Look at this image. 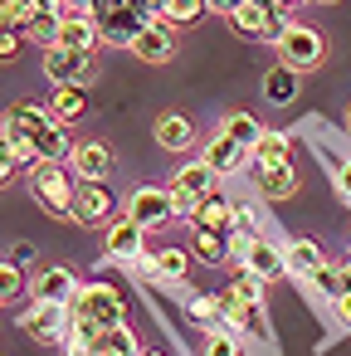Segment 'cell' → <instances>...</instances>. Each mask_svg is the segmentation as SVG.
Masks as SVG:
<instances>
[{
    "mask_svg": "<svg viewBox=\"0 0 351 356\" xmlns=\"http://www.w3.org/2000/svg\"><path fill=\"white\" fill-rule=\"evenodd\" d=\"M15 166H20V156H15V147H10V137L0 132V186H6L10 176H15Z\"/></svg>",
    "mask_w": 351,
    "mask_h": 356,
    "instance_id": "cell-37",
    "label": "cell"
},
{
    "mask_svg": "<svg viewBox=\"0 0 351 356\" xmlns=\"http://www.w3.org/2000/svg\"><path fill=\"white\" fill-rule=\"evenodd\" d=\"M79 273L69 268V264H49L44 273H35V283H30V298H40V302H59V307H69L74 298H79Z\"/></svg>",
    "mask_w": 351,
    "mask_h": 356,
    "instance_id": "cell-11",
    "label": "cell"
},
{
    "mask_svg": "<svg viewBox=\"0 0 351 356\" xmlns=\"http://www.w3.org/2000/svg\"><path fill=\"white\" fill-rule=\"evenodd\" d=\"M69 171H74L79 181H108V171H113V152H108L103 142H79Z\"/></svg>",
    "mask_w": 351,
    "mask_h": 356,
    "instance_id": "cell-16",
    "label": "cell"
},
{
    "mask_svg": "<svg viewBox=\"0 0 351 356\" xmlns=\"http://www.w3.org/2000/svg\"><path fill=\"white\" fill-rule=\"evenodd\" d=\"M205 6H210L215 15H225V20H229V15H234V10L244 6V0H205Z\"/></svg>",
    "mask_w": 351,
    "mask_h": 356,
    "instance_id": "cell-41",
    "label": "cell"
},
{
    "mask_svg": "<svg viewBox=\"0 0 351 356\" xmlns=\"http://www.w3.org/2000/svg\"><path fill=\"white\" fill-rule=\"evenodd\" d=\"M161 6H166V0H142V10H147V15H152V20H156V15H161Z\"/></svg>",
    "mask_w": 351,
    "mask_h": 356,
    "instance_id": "cell-44",
    "label": "cell"
},
{
    "mask_svg": "<svg viewBox=\"0 0 351 356\" xmlns=\"http://www.w3.org/2000/svg\"><path fill=\"white\" fill-rule=\"evenodd\" d=\"M127 215H132L142 229H156V225L176 220V191H171V186H137L132 200H127Z\"/></svg>",
    "mask_w": 351,
    "mask_h": 356,
    "instance_id": "cell-8",
    "label": "cell"
},
{
    "mask_svg": "<svg viewBox=\"0 0 351 356\" xmlns=\"http://www.w3.org/2000/svg\"><path fill=\"white\" fill-rule=\"evenodd\" d=\"M186 317H190V322H200L205 332H210V327H220V298H215V293H190Z\"/></svg>",
    "mask_w": 351,
    "mask_h": 356,
    "instance_id": "cell-29",
    "label": "cell"
},
{
    "mask_svg": "<svg viewBox=\"0 0 351 356\" xmlns=\"http://www.w3.org/2000/svg\"><path fill=\"white\" fill-rule=\"evenodd\" d=\"M69 327H74V312L59 307V302H40V298H30V307L20 312V332H25L30 341H40V346H64Z\"/></svg>",
    "mask_w": 351,
    "mask_h": 356,
    "instance_id": "cell-4",
    "label": "cell"
},
{
    "mask_svg": "<svg viewBox=\"0 0 351 356\" xmlns=\"http://www.w3.org/2000/svg\"><path fill=\"white\" fill-rule=\"evenodd\" d=\"M113 205H117V200H113L108 181H79L69 220H74V225H83V229H98V225H108V220H113Z\"/></svg>",
    "mask_w": 351,
    "mask_h": 356,
    "instance_id": "cell-7",
    "label": "cell"
},
{
    "mask_svg": "<svg viewBox=\"0 0 351 356\" xmlns=\"http://www.w3.org/2000/svg\"><path fill=\"white\" fill-rule=\"evenodd\" d=\"M297 6H312V0H278V10H297Z\"/></svg>",
    "mask_w": 351,
    "mask_h": 356,
    "instance_id": "cell-45",
    "label": "cell"
},
{
    "mask_svg": "<svg viewBox=\"0 0 351 356\" xmlns=\"http://www.w3.org/2000/svg\"><path fill=\"white\" fill-rule=\"evenodd\" d=\"M346 132H351V108H346Z\"/></svg>",
    "mask_w": 351,
    "mask_h": 356,
    "instance_id": "cell-49",
    "label": "cell"
},
{
    "mask_svg": "<svg viewBox=\"0 0 351 356\" xmlns=\"http://www.w3.org/2000/svg\"><path fill=\"white\" fill-rule=\"evenodd\" d=\"M20 44H25V35H20V30H10V25L0 30V64H10V59L20 54Z\"/></svg>",
    "mask_w": 351,
    "mask_h": 356,
    "instance_id": "cell-38",
    "label": "cell"
},
{
    "mask_svg": "<svg viewBox=\"0 0 351 356\" xmlns=\"http://www.w3.org/2000/svg\"><path fill=\"white\" fill-rule=\"evenodd\" d=\"M69 312L83 317V322H93V327H117L122 312H127V302H122V293L113 283H83L79 298L69 302Z\"/></svg>",
    "mask_w": 351,
    "mask_h": 356,
    "instance_id": "cell-5",
    "label": "cell"
},
{
    "mask_svg": "<svg viewBox=\"0 0 351 356\" xmlns=\"http://www.w3.org/2000/svg\"><path fill=\"white\" fill-rule=\"evenodd\" d=\"M54 44H64V49H103L98 25H93V15H88V10L64 15V25H59V40H54Z\"/></svg>",
    "mask_w": 351,
    "mask_h": 356,
    "instance_id": "cell-18",
    "label": "cell"
},
{
    "mask_svg": "<svg viewBox=\"0 0 351 356\" xmlns=\"http://www.w3.org/2000/svg\"><path fill=\"white\" fill-rule=\"evenodd\" d=\"M249 176H254V195L259 200H293L297 195V171L293 166H263V161H254Z\"/></svg>",
    "mask_w": 351,
    "mask_h": 356,
    "instance_id": "cell-13",
    "label": "cell"
},
{
    "mask_svg": "<svg viewBox=\"0 0 351 356\" xmlns=\"http://www.w3.org/2000/svg\"><path fill=\"white\" fill-rule=\"evenodd\" d=\"M307 283H312V293L327 298V302H336V298L346 293V278H341V268H332V264H322L317 273H307Z\"/></svg>",
    "mask_w": 351,
    "mask_h": 356,
    "instance_id": "cell-28",
    "label": "cell"
},
{
    "mask_svg": "<svg viewBox=\"0 0 351 356\" xmlns=\"http://www.w3.org/2000/svg\"><path fill=\"white\" fill-rule=\"evenodd\" d=\"M220 132H229L234 142H244V147L254 152V147H259V137H263L268 127H263V122H259L254 113H244V108H234V113H225V122H220Z\"/></svg>",
    "mask_w": 351,
    "mask_h": 356,
    "instance_id": "cell-24",
    "label": "cell"
},
{
    "mask_svg": "<svg viewBox=\"0 0 351 356\" xmlns=\"http://www.w3.org/2000/svg\"><path fill=\"white\" fill-rule=\"evenodd\" d=\"M322 264H327V254H322V249H317L312 239H293V244H288V268H293L297 278H307V273H317Z\"/></svg>",
    "mask_w": 351,
    "mask_h": 356,
    "instance_id": "cell-26",
    "label": "cell"
},
{
    "mask_svg": "<svg viewBox=\"0 0 351 356\" xmlns=\"http://www.w3.org/2000/svg\"><path fill=\"white\" fill-rule=\"evenodd\" d=\"M229 288H234V293H239L244 302H254V307H263V278H259V273H249V268H239Z\"/></svg>",
    "mask_w": 351,
    "mask_h": 356,
    "instance_id": "cell-35",
    "label": "cell"
},
{
    "mask_svg": "<svg viewBox=\"0 0 351 356\" xmlns=\"http://www.w3.org/2000/svg\"><path fill=\"white\" fill-rule=\"evenodd\" d=\"M103 351H117V356H142V346H137V332H132L127 322H117V327H103Z\"/></svg>",
    "mask_w": 351,
    "mask_h": 356,
    "instance_id": "cell-30",
    "label": "cell"
},
{
    "mask_svg": "<svg viewBox=\"0 0 351 356\" xmlns=\"http://www.w3.org/2000/svg\"><path fill=\"white\" fill-rule=\"evenodd\" d=\"M205 356H239V337L229 327H210L205 332Z\"/></svg>",
    "mask_w": 351,
    "mask_h": 356,
    "instance_id": "cell-34",
    "label": "cell"
},
{
    "mask_svg": "<svg viewBox=\"0 0 351 356\" xmlns=\"http://www.w3.org/2000/svg\"><path fill=\"white\" fill-rule=\"evenodd\" d=\"M35 10H40V0H6V25L25 35V25L35 20Z\"/></svg>",
    "mask_w": 351,
    "mask_h": 356,
    "instance_id": "cell-36",
    "label": "cell"
},
{
    "mask_svg": "<svg viewBox=\"0 0 351 356\" xmlns=\"http://www.w3.org/2000/svg\"><path fill=\"white\" fill-rule=\"evenodd\" d=\"M6 259H10V264H20V268H30V264H35V244H25V239H20V244H10V254H6Z\"/></svg>",
    "mask_w": 351,
    "mask_h": 356,
    "instance_id": "cell-39",
    "label": "cell"
},
{
    "mask_svg": "<svg viewBox=\"0 0 351 356\" xmlns=\"http://www.w3.org/2000/svg\"><path fill=\"white\" fill-rule=\"evenodd\" d=\"M30 191H35V200H40V210H49V215H69L74 210V171H69V161H40L35 171H30Z\"/></svg>",
    "mask_w": 351,
    "mask_h": 356,
    "instance_id": "cell-2",
    "label": "cell"
},
{
    "mask_svg": "<svg viewBox=\"0 0 351 356\" xmlns=\"http://www.w3.org/2000/svg\"><path fill=\"white\" fill-rule=\"evenodd\" d=\"M336 186H341V195L351 200V156H341V161H336Z\"/></svg>",
    "mask_w": 351,
    "mask_h": 356,
    "instance_id": "cell-40",
    "label": "cell"
},
{
    "mask_svg": "<svg viewBox=\"0 0 351 356\" xmlns=\"http://www.w3.org/2000/svg\"><path fill=\"white\" fill-rule=\"evenodd\" d=\"M88 15H93V25H98V40H103V44H122V49H132V40H137L142 25L152 20V15L142 10V0H93Z\"/></svg>",
    "mask_w": 351,
    "mask_h": 356,
    "instance_id": "cell-1",
    "label": "cell"
},
{
    "mask_svg": "<svg viewBox=\"0 0 351 356\" xmlns=\"http://www.w3.org/2000/svg\"><path fill=\"white\" fill-rule=\"evenodd\" d=\"M254 161H263V166H293V137L288 132H263L259 147H254Z\"/></svg>",
    "mask_w": 351,
    "mask_h": 356,
    "instance_id": "cell-25",
    "label": "cell"
},
{
    "mask_svg": "<svg viewBox=\"0 0 351 356\" xmlns=\"http://www.w3.org/2000/svg\"><path fill=\"white\" fill-rule=\"evenodd\" d=\"M25 293V268L10 264V259H0V302H15Z\"/></svg>",
    "mask_w": 351,
    "mask_h": 356,
    "instance_id": "cell-33",
    "label": "cell"
},
{
    "mask_svg": "<svg viewBox=\"0 0 351 356\" xmlns=\"http://www.w3.org/2000/svg\"><path fill=\"white\" fill-rule=\"evenodd\" d=\"M69 6H74V10H88V6H93V0H69Z\"/></svg>",
    "mask_w": 351,
    "mask_h": 356,
    "instance_id": "cell-46",
    "label": "cell"
},
{
    "mask_svg": "<svg viewBox=\"0 0 351 356\" xmlns=\"http://www.w3.org/2000/svg\"><path fill=\"white\" fill-rule=\"evenodd\" d=\"M49 113H54V122H64V127L83 122V113H88V88H79V83H59L54 98H49Z\"/></svg>",
    "mask_w": 351,
    "mask_h": 356,
    "instance_id": "cell-20",
    "label": "cell"
},
{
    "mask_svg": "<svg viewBox=\"0 0 351 356\" xmlns=\"http://www.w3.org/2000/svg\"><path fill=\"white\" fill-rule=\"evenodd\" d=\"M186 268H190V254H186V249H156V273H161L166 283H181Z\"/></svg>",
    "mask_w": 351,
    "mask_h": 356,
    "instance_id": "cell-32",
    "label": "cell"
},
{
    "mask_svg": "<svg viewBox=\"0 0 351 356\" xmlns=\"http://www.w3.org/2000/svg\"><path fill=\"white\" fill-rule=\"evenodd\" d=\"M142 356H166V351H142Z\"/></svg>",
    "mask_w": 351,
    "mask_h": 356,
    "instance_id": "cell-48",
    "label": "cell"
},
{
    "mask_svg": "<svg viewBox=\"0 0 351 356\" xmlns=\"http://www.w3.org/2000/svg\"><path fill=\"white\" fill-rule=\"evenodd\" d=\"M322 54H327V44H322V35L312 30V25H288L283 30V40H278V59L288 64V69H297V74H307V69H317L322 64Z\"/></svg>",
    "mask_w": 351,
    "mask_h": 356,
    "instance_id": "cell-6",
    "label": "cell"
},
{
    "mask_svg": "<svg viewBox=\"0 0 351 356\" xmlns=\"http://www.w3.org/2000/svg\"><path fill=\"white\" fill-rule=\"evenodd\" d=\"M263 98H268V103H278V108H283V103H293V98H297V69H288V64L278 59V64L263 74Z\"/></svg>",
    "mask_w": 351,
    "mask_h": 356,
    "instance_id": "cell-23",
    "label": "cell"
},
{
    "mask_svg": "<svg viewBox=\"0 0 351 356\" xmlns=\"http://www.w3.org/2000/svg\"><path fill=\"white\" fill-rule=\"evenodd\" d=\"M205 10H210L205 0H166V6H161V20H171V25H195Z\"/></svg>",
    "mask_w": 351,
    "mask_h": 356,
    "instance_id": "cell-31",
    "label": "cell"
},
{
    "mask_svg": "<svg viewBox=\"0 0 351 356\" xmlns=\"http://www.w3.org/2000/svg\"><path fill=\"white\" fill-rule=\"evenodd\" d=\"M176 215L190 220V215H195V195H181V191H176Z\"/></svg>",
    "mask_w": 351,
    "mask_h": 356,
    "instance_id": "cell-42",
    "label": "cell"
},
{
    "mask_svg": "<svg viewBox=\"0 0 351 356\" xmlns=\"http://www.w3.org/2000/svg\"><path fill=\"white\" fill-rule=\"evenodd\" d=\"M44 79L59 88V83H79L88 88L98 79V49H64V44H49L44 49Z\"/></svg>",
    "mask_w": 351,
    "mask_h": 356,
    "instance_id": "cell-3",
    "label": "cell"
},
{
    "mask_svg": "<svg viewBox=\"0 0 351 356\" xmlns=\"http://www.w3.org/2000/svg\"><path fill=\"white\" fill-rule=\"evenodd\" d=\"M215 181H220V171H215L205 156H195V161H181V166L171 171V181H166V186H171V191H181V195H195V200H200V195H210V191H215Z\"/></svg>",
    "mask_w": 351,
    "mask_h": 356,
    "instance_id": "cell-14",
    "label": "cell"
},
{
    "mask_svg": "<svg viewBox=\"0 0 351 356\" xmlns=\"http://www.w3.org/2000/svg\"><path fill=\"white\" fill-rule=\"evenodd\" d=\"M205 161H210L220 176H239V171L254 166V152H249L244 142H234L229 132H215V137L205 142Z\"/></svg>",
    "mask_w": 351,
    "mask_h": 356,
    "instance_id": "cell-12",
    "label": "cell"
},
{
    "mask_svg": "<svg viewBox=\"0 0 351 356\" xmlns=\"http://www.w3.org/2000/svg\"><path fill=\"white\" fill-rule=\"evenodd\" d=\"M108 254L113 259H142V225L132 220V215H122V220H113L108 225Z\"/></svg>",
    "mask_w": 351,
    "mask_h": 356,
    "instance_id": "cell-21",
    "label": "cell"
},
{
    "mask_svg": "<svg viewBox=\"0 0 351 356\" xmlns=\"http://www.w3.org/2000/svg\"><path fill=\"white\" fill-rule=\"evenodd\" d=\"M239 268H249V273H259L263 283H278V278H288L293 268H288V249H278L273 239H263V234H254L244 249H239Z\"/></svg>",
    "mask_w": 351,
    "mask_h": 356,
    "instance_id": "cell-9",
    "label": "cell"
},
{
    "mask_svg": "<svg viewBox=\"0 0 351 356\" xmlns=\"http://www.w3.org/2000/svg\"><path fill=\"white\" fill-rule=\"evenodd\" d=\"M332 307H336V312H341V322H346V327H351V288H346V293H341V298H336V302H332Z\"/></svg>",
    "mask_w": 351,
    "mask_h": 356,
    "instance_id": "cell-43",
    "label": "cell"
},
{
    "mask_svg": "<svg viewBox=\"0 0 351 356\" xmlns=\"http://www.w3.org/2000/svg\"><path fill=\"white\" fill-rule=\"evenodd\" d=\"M229 239H234V234L195 229V259H200V264H210V268H215V264H225V259H229Z\"/></svg>",
    "mask_w": 351,
    "mask_h": 356,
    "instance_id": "cell-27",
    "label": "cell"
},
{
    "mask_svg": "<svg viewBox=\"0 0 351 356\" xmlns=\"http://www.w3.org/2000/svg\"><path fill=\"white\" fill-rule=\"evenodd\" d=\"M0 30H6V0H0Z\"/></svg>",
    "mask_w": 351,
    "mask_h": 356,
    "instance_id": "cell-47",
    "label": "cell"
},
{
    "mask_svg": "<svg viewBox=\"0 0 351 356\" xmlns=\"http://www.w3.org/2000/svg\"><path fill=\"white\" fill-rule=\"evenodd\" d=\"M152 137H156V147H161V152H186V147L195 142V122H190L186 113H161Z\"/></svg>",
    "mask_w": 351,
    "mask_h": 356,
    "instance_id": "cell-19",
    "label": "cell"
},
{
    "mask_svg": "<svg viewBox=\"0 0 351 356\" xmlns=\"http://www.w3.org/2000/svg\"><path fill=\"white\" fill-rule=\"evenodd\" d=\"M176 30H181V25H171V20H161V15L147 20L142 35L132 40V54H137L142 64H171V59H176V44H181Z\"/></svg>",
    "mask_w": 351,
    "mask_h": 356,
    "instance_id": "cell-10",
    "label": "cell"
},
{
    "mask_svg": "<svg viewBox=\"0 0 351 356\" xmlns=\"http://www.w3.org/2000/svg\"><path fill=\"white\" fill-rule=\"evenodd\" d=\"M312 6H327V0H312Z\"/></svg>",
    "mask_w": 351,
    "mask_h": 356,
    "instance_id": "cell-50",
    "label": "cell"
},
{
    "mask_svg": "<svg viewBox=\"0 0 351 356\" xmlns=\"http://www.w3.org/2000/svg\"><path fill=\"white\" fill-rule=\"evenodd\" d=\"M59 25H64V10H59V0H40L35 20L25 25V40H35L40 49H49V44L59 40Z\"/></svg>",
    "mask_w": 351,
    "mask_h": 356,
    "instance_id": "cell-22",
    "label": "cell"
},
{
    "mask_svg": "<svg viewBox=\"0 0 351 356\" xmlns=\"http://www.w3.org/2000/svg\"><path fill=\"white\" fill-rule=\"evenodd\" d=\"M190 225H195V229H215V234H234V200H229V195H220V191L200 195V200H195Z\"/></svg>",
    "mask_w": 351,
    "mask_h": 356,
    "instance_id": "cell-15",
    "label": "cell"
},
{
    "mask_svg": "<svg viewBox=\"0 0 351 356\" xmlns=\"http://www.w3.org/2000/svg\"><path fill=\"white\" fill-rule=\"evenodd\" d=\"M30 156H35V166H40V161H74L69 127H64V122H49L44 132H35V142H30Z\"/></svg>",
    "mask_w": 351,
    "mask_h": 356,
    "instance_id": "cell-17",
    "label": "cell"
}]
</instances>
